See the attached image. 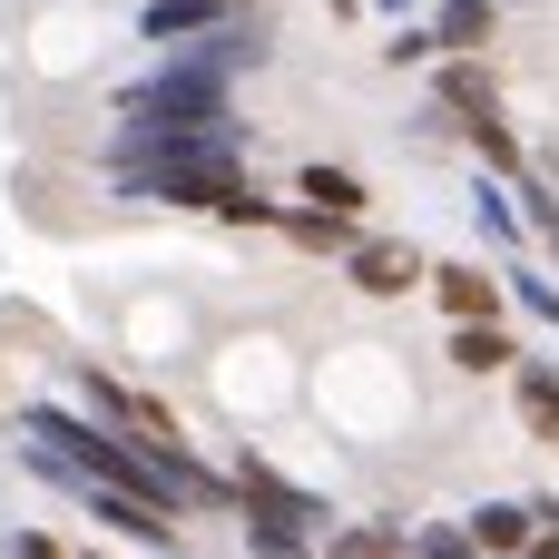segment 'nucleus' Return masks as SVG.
I'll return each mask as SVG.
<instances>
[{
    "instance_id": "nucleus-1",
    "label": "nucleus",
    "mask_w": 559,
    "mask_h": 559,
    "mask_svg": "<svg viewBox=\"0 0 559 559\" xmlns=\"http://www.w3.org/2000/svg\"><path fill=\"white\" fill-rule=\"evenodd\" d=\"M344 275H354L364 295H413L423 255H413V246H383V236H364V246H344Z\"/></svg>"
},
{
    "instance_id": "nucleus-2",
    "label": "nucleus",
    "mask_w": 559,
    "mask_h": 559,
    "mask_svg": "<svg viewBox=\"0 0 559 559\" xmlns=\"http://www.w3.org/2000/svg\"><path fill=\"white\" fill-rule=\"evenodd\" d=\"M305 206L334 216V226H354V216H364V177H344V167H305Z\"/></svg>"
},
{
    "instance_id": "nucleus-3",
    "label": "nucleus",
    "mask_w": 559,
    "mask_h": 559,
    "mask_svg": "<svg viewBox=\"0 0 559 559\" xmlns=\"http://www.w3.org/2000/svg\"><path fill=\"white\" fill-rule=\"evenodd\" d=\"M216 20H226V0H147V39H197Z\"/></svg>"
},
{
    "instance_id": "nucleus-4",
    "label": "nucleus",
    "mask_w": 559,
    "mask_h": 559,
    "mask_svg": "<svg viewBox=\"0 0 559 559\" xmlns=\"http://www.w3.org/2000/svg\"><path fill=\"white\" fill-rule=\"evenodd\" d=\"M442 305H452L462 324H491V314H501V285L472 275V265H452V275H442Z\"/></svg>"
},
{
    "instance_id": "nucleus-5",
    "label": "nucleus",
    "mask_w": 559,
    "mask_h": 559,
    "mask_svg": "<svg viewBox=\"0 0 559 559\" xmlns=\"http://www.w3.org/2000/svg\"><path fill=\"white\" fill-rule=\"evenodd\" d=\"M324 559H403V531H383V521H354V531H334Z\"/></svg>"
},
{
    "instance_id": "nucleus-6",
    "label": "nucleus",
    "mask_w": 559,
    "mask_h": 559,
    "mask_svg": "<svg viewBox=\"0 0 559 559\" xmlns=\"http://www.w3.org/2000/svg\"><path fill=\"white\" fill-rule=\"evenodd\" d=\"M472 550H531V511H511V501L481 511V521H472Z\"/></svg>"
},
{
    "instance_id": "nucleus-7",
    "label": "nucleus",
    "mask_w": 559,
    "mask_h": 559,
    "mask_svg": "<svg viewBox=\"0 0 559 559\" xmlns=\"http://www.w3.org/2000/svg\"><path fill=\"white\" fill-rule=\"evenodd\" d=\"M452 354H462L472 373H501V364H511V334H501V324H462V344H452Z\"/></svg>"
},
{
    "instance_id": "nucleus-8",
    "label": "nucleus",
    "mask_w": 559,
    "mask_h": 559,
    "mask_svg": "<svg viewBox=\"0 0 559 559\" xmlns=\"http://www.w3.org/2000/svg\"><path fill=\"white\" fill-rule=\"evenodd\" d=\"M481 29H491V10H481V0H462V10H452V20H442V39H432V49H472V39H481Z\"/></svg>"
},
{
    "instance_id": "nucleus-9",
    "label": "nucleus",
    "mask_w": 559,
    "mask_h": 559,
    "mask_svg": "<svg viewBox=\"0 0 559 559\" xmlns=\"http://www.w3.org/2000/svg\"><path fill=\"white\" fill-rule=\"evenodd\" d=\"M521 403H531V423H540V432H559V383H550V373H531V383H521Z\"/></svg>"
},
{
    "instance_id": "nucleus-10",
    "label": "nucleus",
    "mask_w": 559,
    "mask_h": 559,
    "mask_svg": "<svg viewBox=\"0 0 559 559\" xmlns=\"http://www.w3.org/2000/svg\"><path fill=\"white\" fill-rule=\"evenodd\" d=\"M0 559H69V550H59L49 531H10V550H0Z\"/></svg>"
},
{
    "instance_id": "nucleus-11",
    "label": "nucleus",
    "mask_w": 559,
    "mask_h": 559,
    "mask_svg": "<svg viewBox=\"0 0 559 559\" xmlns=\"http://www.w3.org/2000/svg\"><path fill=\"white\" fill-rule=\"evenodd\" d=\"M531 559H559V540H531Z\"/></svg>"
},
{
    "instance_id": "nucleus-12",
    "label": "nucleus",
    "mask_w": 559,
    "mask_h": 559,
    "mask_svg": "<svg viewBox=\"0 0 559 559\" xmlns=\"http://www.w3.org/2000/svg\"><path fill=\"white\" fill-rule=\"evenodd\" d=\"M98 559H108V550H98Z\"/></svg>"
}]
</instances>
